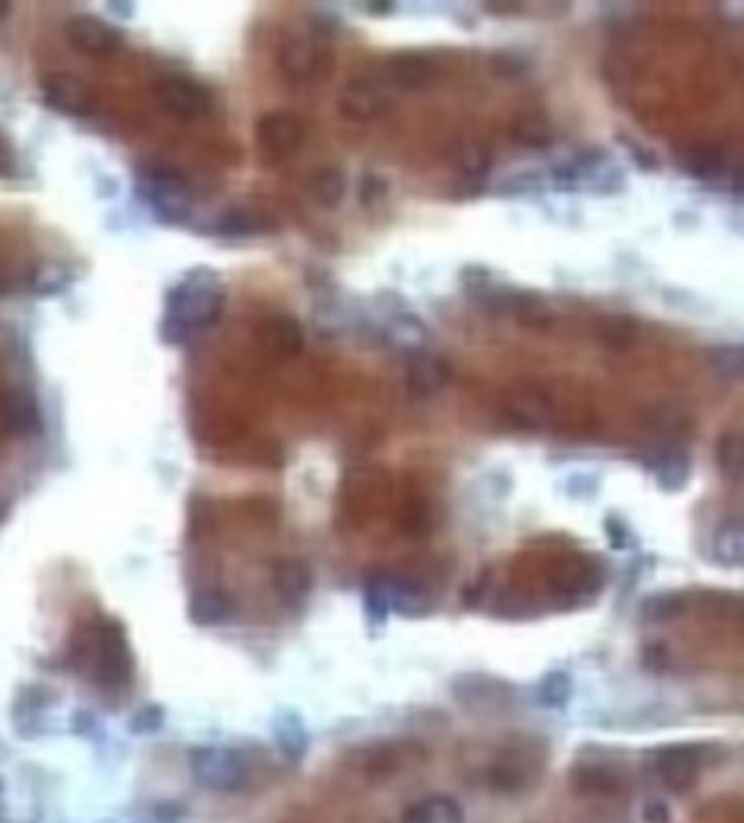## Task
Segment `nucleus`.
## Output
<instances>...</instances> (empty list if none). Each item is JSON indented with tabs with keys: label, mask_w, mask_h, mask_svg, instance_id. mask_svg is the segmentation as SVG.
<instances>
[{
	"label": "nucleus",
	"mask_w": 744,
	"mask_h": 823,
	"mask_svg": "<svg viewBox=\"0 0 744 823\" xmlns=\"http://www.w3.org/2000/svg\"><path fill=\"white\" fill-rule=\"evenodd\" d=\"M225 306V286L216 271L195 267L166 293L160 337L168 345H184L219 321Z\"/></svg>",
	"instance_id": "nucleus-1"
},
{
	"label": "nucleus",
	"mask_w": 744,
	"mask_h": 823,
	"mask_svg": "<svg viewBox=\"0 0 744 823\" xmlns=\"http://www.w3.org/2000/svg\"><path fill=\"white\" fill-rule=\"evenodd\" d=\"M70 662L103 690H120L134 679V653L123 625L114 618H96L81 629Z\"/></svg>",
	"instance_id": "nucleus-2"
},
{
	"label": "nucleus",
	"mask_w": 744,
	"mask_h": 823,
	"mask_svg": "<svg viewBox=\"0 0 744 823\" xmlns=\"http://www.w3.org/2000/svg\"><path fill=\"white\" fill-rule=\"evenodd\" d=\"M136 190L153 217L168 223L182 225L195 212V193L186 177L168 164H149L138 173Z\"/></svg>",
	"instance_id": "nucleus-3"
},
{
	"label": "nucleus",
	"mask_w": 744,
	"mask_h": 823,
	"mask_svg": "<svg viewBox=\"0 0 744 823\" xmlns=\"http://www.w3.org/2000/svg\"><path fill=\"white\" fill-rule=\"evenodd\" d=\"M188 765L197 784L212 793H236L245 789L249 780L245 758L232 747L203 745L192 749Z\"/></svg>",
	"instance_id": "nucleus-4"
},
{
	"label": "nucleus",
	"mask_w": 744,
	"mask_h": 823,
	"mask_svg": "<svg viewBox=\"0 0 744 823\" xmlns=\"http://www.w3.org/2000/svg\"><path fill=\"white\" fill-rule=\"evenodd\" d=\"M326 44L315 31L291 33L280 46V70L293 83H308L323 75L326 68Z\"/></svg>",
	"instance_id": "nucleus-5"
},
{
	"label": "nucleus",
	"mask_w": 744,
	"mask_h": 823,
	"mask_svg": "<svg viewBox=\"0 0 744 823\" xmlns=\"http://www.w3.org/2000/svg\"><path fill=\"white\" fill-rule=\"evenodd\" d=\"M306 127L304 121L293 112H269L264 114L256 127V140L260 153L273 162L286 160L304 145Z\"/></svg>",
	"instance_id": "nucleus-6"
},
{
	"label": "nucleus",
	"mask_w": 744,
	"mask_h": 823,
	"mask_svg": "<svg viewBox=\"0 0 744 823\" xmlns=\"http://www.w3.org/2000/svg\"><path fill=\"white\" fill-rule=\"evenodd\" d=\"M42 94L48 107L66 116H90L99 107V99L88 83L68 73L48 75L42 81Z\"/></svg>",
	"instance_id": "nucleus-7"
},
{
	"label": "nucleus",
	"mask_w": 744,
	"mask_h": 823,
	"mask_svg": "<svg viewBox=\"0 0 744 823\" xmlns=\"http://www.w3.org/2000/svg\"><path fill=\"white\" fill-rule=\"evenodd\" d=\"M158 99L168 114L184 118V121L206 116L212 107L210 92L195 79L182 75L164 77L158 83Z\"/></svg>",
	"instance_id": "nucleus-8"
},
{
	"label": "nucleus",
	"mask_w": 744,
	"mask_h": 823,
	"mask_svg": "<svg viewBox=\"0 0 744 823\" xmlns=\"http://www.w3.org/2000/svg\"><path fill=\"white\" fill-rule=\"evenodd\" d=\"M653 773L672 793H686L699 780L701 760L690 745H668L653 754Z\"/></svg>",
	"instance_id": "nucleus-9"
},
{
	"label": "nucleus",
	"mask_w": 744,
	"mask_h": 823,
	"mask_svg": "<svg viewBox=\"0 0 744 823\" xmlns=\"http://www.w3.org/2000/svg\"><path fill=\"white\" fill-rule=\"evenodd\" d=\"M40 404L24 389H0V439H18L38 433Z\"/></svg>",
	"instance_id": "nucleus-10"
},
{
	"label": "nucleus",
	"mask_w": 744,
	"mask_h": 823,
	"mask_svg": "<svg viewBox=\"0 0 744 823\" xmlns=\"http://www.w3.org/2000/svg\"><path fill=\"white\" fill-rule=\"evenodd\" d=\"M339 112L354 123H367L389 110L391 97L378 83L369 79H354L339 94Z\"/></svg>",
	"instance_id": "nucleus-11"
},
{
	"label": "nucleus",
	"mask_w": 744,
	"mask_h": 823,
	"mask_svg": "<svg viewBox=\"0 0 744 823\" xmlns=\"http://www.w3.org/2000/svg\"><path fill=\"white\" fill-rule=\"evenodd\" d=\"M66 35L72 46H77L81 53L88 55L114 53L123 44V33L110 22L90 14L72 16L66 22Z\"/></svg>",
	"instance_id": "nucleus-12"
},
{
	"label": "nucleus",
	"mask_w": 744,
	"mask_h": 823,
	"mask_svg": "<svg viewBox=\"0 0 744 823\" xmlns=\"http://www.w3.org/2000/svg\"><path fill=\"white\" fill-rule=\"evenodd\" d=\"M450 380V365L441 356L417 350L408 354L406 361V385L417 398L435 396Z\"/></svg>",
	"instance_id": "nucleus-13"
},
{
	"label": "nucleus",
	"mask_w": 744,
	"mask_h": 823,
	"mask_svg": "<svg viewBox=\"0 0 744 823\" xmlns=\"http://www.w3.org/2000/svg\"><path fill=\"white\" fill-rule=\"evenodd\" d=\"M437 77V64L435 59L415 53V51H402L395 53L387 59V79L391 86L400 90H424L428 88Z\"/></svg>",
	"instance_id": "nucleus-14"
},
{
	"label": "nucleus",
	"mask_w": 744,
	"mask_h": 823,
	"mask_svg": "<svg viewBox=\"0 0 744 823\" xmlns=\"http://www.w3.org/2000/svg\"><path fill=\"white\" fill-rule=\"evenodd\" d=\"M258 339L264 352L278 359H291L304 350V328L291 315L267 317L258 328Z\"/></svg>",
	"instance_id": "nucleus-15"
},
{
	"label": "nucleus",
	"mask_w": 744,
	"mask_h": 823,
	"mask_svg": "<svg viewBox=\"0 0 744 823\" xmlns=\"http://www.w3.org/2000/svg\"><path fill=\"white\" fill-rule=\"evenodd\" d=\"M507 411L515 422L528 428H542L550 420L552 402L539 387H515L507 398Z\"/></svg>",
	"instance_id": "nucleus-16"
},
{
	"label": "nucleus",
	"mask_w": 744,
	"mask_h": 823,
	"mask_svg": "<svg viewBox=\"0 0 744 823\" xmlns=\"http://www.w3.org/2000/svg\"><path fill=\"white\" fill-rule=\"evenodd\" d=\"M273 588L284 603L297 605L312 590V570L302 559H280L273 568Z\"/></svg>",
	"instance_id": "nucleus-17"
},
{
	"label": "nucleus",
	"mask_w": 744,
	"mask_h": 823,
	"mask_svg": "<svg viewBox=\"0 0 744 823\" xmlns=\"http://www.w3.org/2000/svg\"><path fill=\"white\" fill-rule=\"evenodd\" d=\"M271 228H273V223L267 214H262L260 210H254V208H245V206L225 208L212 223L214 234L232 236V238L260 236V234H267Z\"/></svg>",
	"instance_id": "nucleus-18"
},
{
	"label": "nucleus",
	"mask_w": 744,
	"mask_h": 823,
	"mask_svg": "<svg viewBox=\"0 0 744 823\" xmlns=\"http://www.w3.org/2000/svg\"><path fill=\"white\" fill-rule=\"evenodd\" d=\"M648 468H651L659 487L666 489V492H679V489L688 485L692 476L690 457L681 448L657 450L651 461H648Z\"/></svg>",
	"instance_id": "nucleus-19"
},
{
	"label": "nucleus",
	"mask_w": 744,
	"mask_h": 823,
	"mask_svg": "<svg viewBox=\"0 0 744 823\" xmlns=\"http://www.w3.org/2000/svg\"><path fill=\"white\" fill-rule=\"evenodd\" d=\"M232 612L230 594L219 586H201L192 592L188 601L190 620L199 627L221 625Z\"/></svg>",
	"instance_id": "nucleus-20"
},
{
	"label": "nucleus",
	"mask_w": 744,
	"mask_h": 823,
	"mask_svg": "<svg viewBox=\"0 0 744 823\" xmlns=\"http://www.w3.org/2000/svg\"><path fill=\"white\" fill-rule=\"evenodd\" d=\"M400 823H465V813L450 795H428L408 806Z\"/></svg>",
	"instance_id": "nucleus-21"
},
{
	"label": "nucleus",
	"mask_w": 744,
	"mask_h": 823,
	"mask_svg": "<svg viewBox=\"0 0 744 823\" xmlns=\"http://www.w3.org/2000/svg\"><path fill=\"white\" fill-rule=\"evenodd\" d=\"M511 136L520 147L542 151L555 140V127L542 114H524L513 123Z\"/></svg>",
	"instance_id": "nucleus-22"
},
{
	"label": "nucleus",
	"mask_w": 744,
	"mask_h": 823,
	"mask_svg": "<svg viewBox=\"0 0 744 823\" xmlns=\"http://www.w3.org/2000/svg\"><path fill=\"white\" fill-rule=\"evenodd\" d=\"M712 553L718 564L740 568L744 562V529L740 520H729L714 535Z\"/></svg>",
	"instance_id": "nucleus-23"
},
{
	"label": "nucleus",
	"mask_w": 744,
	"mask_h": 823,
	"mask_svg": "<svg viewBox=\"0 0 744 823\" xmlns=\"http://www.w3.org/2000/svg\"><path fill=\"white\" fill-rule=\"evenodd\" d=\"M273 734L275 743L284 751L286 758L299 760L308 749V732L302 723V719L293 712H284L273 723Z\"/></svg>",
	"instance_id": "nucleus-24"
},
{
	"label": "nucleus",
	"mask_w": 744,
	"mask_h": 823,
	"mask_svg": "<svg viewBox=\"0 0 744 823\" xmlns=\"http://www.w3.org/2000/svg\"><path fill=\"white\" fill-rule=\"evenodd\" d=\"M389 339L398 343L408 354L424 350L426 343V326L415 315L404 313V310H395L391 315V324L387 328Z\"/></svg>",
	"instance_id": "nucleus-25"
},
{
	"label": "nucleus",
	"mask_w": 744,
	"mask_h": 823,
	"mask_svg": "<svg viewBox=\"0 0 744 823\" xmlns=\"http://www.w3.org/2000/svg\"><path fill=\"white\" fill-rule=\"evenodd\" d=\"M312 197L323 208H336L345 199L347 177L339 166H326L312 177Z\"/></svg>",
	"instance_id": "nucleus-26"
},
{
	"label": "nucleus",
	"mask_w": 744,
	"mask_h": 823,
	"mask_svg": "<svg viewBox=\"0 0 744 823\" xmlns=\"http://www.w3.org/2000/svg\"><path fill=\"white\" fill-rule=\"evenodd\" d=\"M683 169L690 175H694L696 180H716V177L725 171V155L720 149L701 145L688 149L683 153Z\"/></svg>",
	"instance_id": "nucleus-27"
},
{
	"label": "nucleus",
	"mask_w": 744,
	"mask_h": 823,
	"mask_svg": "<svg viewBox=\"0 0 744 823\" xmlns=\"http://www.w3.org/2000/svg\"><path fill=\"white\" fill-rule=\"evenodd\" d=\"M509 313L515 315L524 328L546 330L552 324V315L542 300L531 293H513Z\"/></svg>",
	"instance_id": "nucleus-28"
},
{
	"label": "nucleus",
	"mask_w": 744,
	"mask_h": 823,
	"mask_svg": "<svg viewBox=\"0 0 744 823\" xmlns=\"http://www.w3.org/2000/svg\"><path fill=\"white\" fill-rule=\"evenodd\" d=\"M742 439L736 431H727L716 446V463L727 481L738 483L742 479Z\"/></svg>",
	"instance_id": "nucleus-29"
},
{
	"label": "nucleus",
	"mask_w": 744,
	"mask_h": 823,
	"mask_svg": "<svg viewBox=\"0 0 744 823\" xmlns=\"http://www.w3.org/2000/svg\"><path fill=\"white\" fill-rule=\"evenodd\" d=\"M596 332H598V337L609 345V348L627 350L629 345L635 341L638 326H635L633 319L624 317V315H607L598 321Z\"/></svg>",
	"instance_id": "nucleus-30"
},
{
	"label": "nucleus",
	"mask_w": 744,
	"mask_h": 823,
	"mask_svg": "<svg viewBox=\"0 0 744 823\" xmlns=\"http://www.w3.org/2000/svg\"><path fill=\"white\" fill-rule=\"evenodd\" d=\"M707 361L714 367V372L729 380H738L744 374V350L738 343L714 345L707 350Z\"/></svg>",
	"instance_id": "nucleus-31"
},
{
	"label": "nucleus",
	"mask_w": 744,
	"mask_h": 823,
	"mask_svg": "<svg viewBox=\"0 0 744 823\" xmlns=\"http://www.w3.org/2000/svg\"><path fill=\"white\" fill-rule=\"evenodd\" d=\"M572 697V679L563 671H550L537 686V699L544 708H563Z\"/></svg>",
	"instance_id": "nucleus-32"
},
{
	"label": "nucleus",
	"mask_w": 744,
	"mask_h": 823,
	"mask_svg": "<svg viewBox=\"0 0 744 823\" xmlns=\"http://www.w3.org/2000/svg\"><path fill=\"white\" fill-rule=\"evenodd\" d=\"M456 162H459V169L465 175V180H483L489 171V151L485 145H476V142H470V145H463L459 155H456Z\"/></svg>",
	"instance_id": "nucleus-33"
},
{
	"label": "nucleus",
	"mask_w": 744,
	"mask_h": 823,
	"mask_svg": "<svg viewBox=\"0 0 744 823\" xmlns=\"http://www.w3.org/2000/svg\"><path fill=\"white\" fill-rule=\"evenodd\" d=\"M491 70L502 79H518L531 70V59L520 51H498L489 59Z\"/></svg>",
	"instance_id": "nucleus-34"
},
{
	"label": "nucleus",
	"mask_w": 744,
	"mask_h": 823,
	"mask_svg": "<svg viewBox=\"0 0 744 823\" xmlns=\"http://www.w3.org/2000/svg\"><path fill=\"white\" fill-rule=\"evenodd\" d=\"M164 725V708L149 703V706L140 708L134 717L129 721V730L136 736H149L155 734Z\"/></svg>",
	"instance_id": "nucleus-35"
},
{
	"label": "nucleus",
	"mask_w": 744,
	"mask_h": 823,
	"mask_svg": "<svg viewBox=\"0 0 744 823\" xmlns=\"http://www.w3.org/2000/svg\"><path fill=\"white\" fill-rule=\"evenodd\" d=\"M618 140H620V145L629 151L635 166H640L642 171L653 173V171L662 169V160H659V155L653 149H648L646 145H642V142H638L627 134H620Z\"/></svg>",
	"instance_id": "nucleus-36"
},
{
	"label": "nucleus",
	"mask_w": 744,
	"mask_h": 823,
	"mask_svg": "<svg viewBox=\"0 0 744 823\" xmlns=\"http://www.w3.org/2000/svg\"><path fill=\"white\" fill-rule=\"evenodd\" d=\"M389 193V182L378 173H365L358 182V201L363 206H374Z\"/></svg>",
	"instance_id": "nucleus-37"
},
{
	"label": "nucleus",
	"mask_w": 744,
	"mask_h": 823,
	"mask_svg": "<svg viewBox=\"0 0 744 823\" xmlns=\"http://www.w3.org/2000/svg\"><path fill=\"white\" fill-rule=\"evenodd\" d=\"M681 610V599L675 594H659L644 603V616L648 620H666Z\"/></svg>",
	"instance_id": "nucleus-38"
},
{
	"label": "nucleus",
	"mask_w": 744,
	"mask_h": 823,
	"mask_svg": "<svg viewBox=\"0 0 744 823\" xmlns=\"http://www.w3.org/2000/svg\"><path fill=\"white\" fill-rule=\"evenodd\" d=\"M461 280L465 291L478 297L491 289V271L483 265H470L461 271Z\"/></svg>",
	"instance_id": "nucleus-39"
},
{
	"label": "nucleus",
	"mask_w": 744,
	"mask_h": 823,
	"mask_svg": "<svg viewBox=\"0 0 744 823\" xmlns=\"http://www.w3.org/2000/svg\"><path fill=\"white\" fill-rule=\"evenodd\" d=\"M644 823H670V808L662 799H648L642 808Z\"/></svg>",
	"instance_id": "nucleus-40"
},
{
	"label": "nucleus",
	"mask_w": 744,
	"mask_h": 823,
	"mask_svg": "<svg viewBox=\"0 0 744 823\" xmlns=\"http://www.w3.org/2000/svg\"><path fill=\"white\" fill-rule=\"evenodd\" d=\"M72 725H75V730L81 734V736H94V734H101V725H99V721L94 719V714H90V712H77L75 717H72Z\"/></svg>",
	"instance_id": "nucleus-41"
},
{
	"label": "nucleus",
	"mask_w": 744,
	"mask_h": 823,
	"mask_svg": "<svg viewBox=\"0 0 744 823\" xmlns=\"http://www.w3.org/2000/svg\"><path fill=\"white\" fill-rule=\"evenodd\" d=\"M369 11L371 14H389V11H393V5L391 3H387V0H382V3H374L369 7Z\"/></svg>",
	"instance_id": "nucleus-42"
},
{
	"label": "nucleus",
	"mask_w": 744,
	"mask_h": 823,
	"mask_svg": "<svg viewBox=\"0 0 744 823\" xmlns=\"http://www.w3.org/2000/svg\"><path fill=\"white\" fill-rule=\"evenodd\" d=\"M9 162V155H7V147L3 145V140H0V173H5V164Z\"/></svg>",
	"instance_id": "nucleus-43"
},
{
	"label": "nucleus",
	"mask_w": 744,
	"mask_h": 823,
	"mask_svg": "<svg viewBox=\"0 0 744 823\" xmlns=\"http://www.w3.org/2000/svg\"><path fill=\"white\" fill-rule=\"evenodd\" d=\"M9 11V5L7 3H0V18H3L5 14Z\"/></svg>",
	"instance_id": "nucleus-44"
}]
</instances>
